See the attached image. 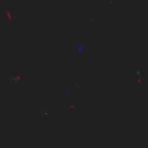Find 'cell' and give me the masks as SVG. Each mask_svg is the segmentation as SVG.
<instances>
[{"label": "cell", "instance_id": "6da1fadb", "mask_svg": "<svg viewBox=\"0 0 148 148\" xmlns=\"http://www.w3.org/2000/svg\"><path fill=\"white\" fill-rule=\"evenodd\" d=\"M74 45H76V49H77V51H79V52H81V51L83 50V44L75 42V43H74Z\"/></svg>", "mask_w": 148, "mask_h": 148}]
</instances>
